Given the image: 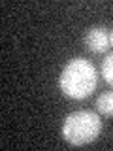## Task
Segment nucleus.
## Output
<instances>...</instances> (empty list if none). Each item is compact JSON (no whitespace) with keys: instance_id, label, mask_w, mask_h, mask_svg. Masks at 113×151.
I'll return each instance as SVG.
<instances>
[{"instance_id":"nucleus-1","label":"nucleus","mask_w":113,"mask_h":151,"mask_svg":"<svg viewBox=\"0 0 113 151\" xmlns=\"http://www.w3.org/2000/svg\"><path fill=\"white\" fill-rule=\"evenodd\" d=\"M96 83H98L96 66L81 59V57L68 60V64L62 68L59 78L60 91L72 100H83V98L91 96L92 91L96 89Z\"/></svg>"},{"instance_id":"nucleus-6","label":"nucleus","mask_w":113,"mask_h":151,"mask_svg":"<svg viewBox=\"0 0 113 151\" xmlns=\"http://www.w3.org/2000/svg\"><path fill=\"white\" fill-rule=\"evenodd\" d=\"M109 40H111V45H113V30L109 32Z\"/></svg>"},{"instance_id":"nucleus-5","label":"nucleus","mask_w":113,"mask_h":151,"mask_svg":"<svg viewBox=\"0 0 113 151\" xmlns=\"http://www.w3.org/2000/svg\"><path fill=\"white\" fill-rule=\"evenodd\" d=\"M100 74H102V78L106 79V83H109L111 87H113V53H111V55H107L106 59L102 60Z\"/></svg>"},{"instance_id":"nucleus-2","label":"nucleus","mask_w":113,"mask_h":151,"mask_svg":"<svg viewBox=\"0 0 113 151\" xmlns=\"http://www.w3.org/2000/svg\"><path fill=\"white\" fill-rule=\"evenodd\" d=\"M102 132V119L98 111L77 110L64 119L62 136L70 145H87L94 142Z\"/></svg>"},{"instance_id":"nucleus-3","label":"nucleus","mask_w":113,"mask_h":151,"mask_svg":"<svg viewBox=\"0 0 113 151\" xmlns=\"http://www.w3.org/2000/svg\"><path fill=\"white\" fill-rule=\"evenodd\" d=\"M83 42H85V47H87L91 53L98 55V53H106L111 45V40H109V32H107L106 27H98L94 25L91 27L83 36Z\"/></svg>"},{"instance_id":"nucleus-4","label":"nucleus","mask_w":113,"mask_h":151,"mask_svg":"<svg viewBox=\"0 0 113 151\" xmlns=\"http://www.w3.org/2000/svg\"><path fill=\"white\" fill-rule=\"evenodd\" d=\"M96 110L106 117H113V91H106L96 98Z\"/></svg>"}]
</instances>
